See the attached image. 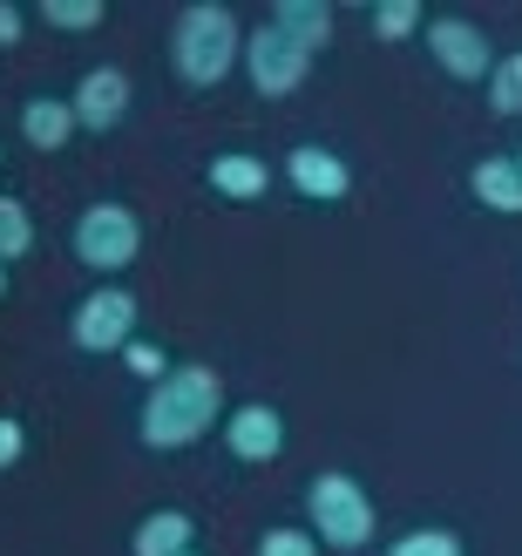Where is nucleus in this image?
<instances>
[{
  "mask_svg": "<svg viewBox=\"0 0 522 556\" xmlns=\"http://www.w3.org/2000/svg\"><path fill=\"white\" fill-rule=\"evenodd\" d=\"M21 35H27V14L14 8V0H0V48H14Z\"/></svg>",
  "mask_w": 522,
  "mask_h": 556,
  "instance_id": "24",
  "label": "nucleus"
},
{
  "mask_svg": "<svg viewBox=\"0 0 522 556\" xmlns=\"http://www.w3.org/2000/svg\"><path fill=\"white\" fill-rule=\"evenodd\" d=\"M469 190H475L482 211L522 217V170H515V156H482L475 170H469Z\"/></svg>",
  "mask_w": 522,
  "mask_h": 556,
  "instance_id": "14",
  "label": "nucleus"
},
{
  "mask_svg": "<svg viewBox=\"0 0 522 556\" xmlns=\"http://www.w3.org/2000/svg\"><path fill=\"white\" fill-rule=\"evenodd\" d=\"M258 556H319V536L298 530V522H279V530L258 536Z\"/></svg>",
  "mask_w": 522,
  "mask_h": 556,
  "instance_id": "21",
  "label": "nucleus"
},
{
  "mask_svg": "<svg viewBox=\"0 0 522 556\" xmlns=\"http://www.w3.org/2000/svg\"><path fill=\"white\" fill-rule=\"evenodd\" d=\"M271 27H285L306 54H319L333 41V0H279V8H271Z\"/></svg>",
  "mask_w": 522,
  "mask_h": 556,
  "instance_id": "15",
  "label": "nucleus"
},
{
  "mask_svg": "<svg viewBox=\"0 0 522 556\" xmlns=\"http://www.w3.org/2000/svg\"><path fill=\"white\" fill-rule=\"evenodd\" d=\"M244 75H252V89L258 96H292V89H306V75H313V54L298 48L285 27H252V41H244Z\"/></svg>",
  "mask_w": 522,
  "mask_h": 556,
  "instance_id": "6",
  "label": "nucleus"
},
{
  "mask_svg": "<svg viewBox=\"0 0 522 556\" xmlns=\"http://www.w3.org/2000/svg\"><path fill=\"white\" fill-rule=\"evenodd\" d=\"M515 170H522V150H515Z\"/></svg>",
  "mask_w": 522,
  "mask_h": 556,
  "instance_id": "26",
  "label": "nucleus"
},
{
  "mask_svg": "<svg viewBox=\"0 0 522 556\" xmlns=\"http://www.w3.org/2000/svg\"><path fill=\"white\" fill-rule=\"evenodd\" d=\"M285 184L298 190V198H313V204H340L346 190H353V170H346V156L340 150H326V143H298L285 156Z\"/></svg>",
  "mask_w": 522,
  "mask_h": 556,
  "instance_id": "10",
  "label": "nucleus"
},
{
  "mask_svg": "<svg viewBox=\"0 0 522 556\" xmlns=\"http://www.w3.org/2000/svg\"><path fill=\"white\" fill-rule=\"evenodd\" d=\"M0 299H8V258H0Z\"/></svg>",
  "mask_w": 522,
  "mask_h": 556,
  "instance_id": "25",
  "label": "nucleus"
},
{
  "mask_svg": "<svg viewBox=\"0 0 522 556\" xmlns=\"http://www.w3.org/2000/svg\"><path fill=\"white\" fill-rule=\"evenodd\" d=\"M35 21L62 27V35H89V27H102V21H109V8H102V0H41Z\"/></svg>",
  "mask_w": 522,
  "mask_h": 556,
  "instance_id": "17",
  "label": "nucleus"
},
{
  "mask_svg": "<svg viewBox=\"0 0 522 556\" xmlns=\"http://www.w3.org/2000/svg\"><path fill=\"white\" fill-rule=\"evenodd\" d=\"M75 258L89 265V271H129L136 258H143V217H136L129 204L116 198H102L75 217Z\"/></svg>",
  "mask_w": 522,
  "mask_h": 556,
  "instance_id": "4",
  "label": "nucleus"
},
{
  "mask_svg": "<svg viewBox=\"0 0 522 556\" xmlns=\"http://www.w3.org/2000/svg\"><path fill=\"white\" fill-rule=\"evenodd\" d=\"M170 62L190 89H217L238 62H244V35H238V14L225 0H190L170 27Z\"/></svg>",
  "mask_w": 522,
  "mask_h": 556,
  "instance_id": "2",
  "label": "nucleus"
},
{
  "mask_svg": "<svg viewBox=\"0 0 522 556\" xmlns=\"http://www.w3.org/2000/svg\"><path fill=\"white\" fill-rule=\"evenodd\" d=\"M415 27H428L421 0H380L373 8V35L380 41H415Z\"/></svg>",
  "mask_w": 522,
  "mask_h": 556,
  "instance_id": "20",
  "label": "nucleus"
},
{
  "mask_svg": "<svg viewBox=\"0 0 522 556\" xmlns=\"http://www.w3.org/2000/svg\"><path fill=\"white\" fill-rule=\"evenodd\" d=\"M225 421V380L211 367H170L150 394H143V414H136V434H143L150 455H177V448H198V441Z\"/></svg>",
  "mask_w": 522,
  "mask_h": 556,
  "instance_id": "1",
  "label": "nucleus"
},
{
  "mask_svg": "<svg viewBox=\"0 0 522 556\" xmlns=\"http://www.w3.org/2000/svg\"><path fill=\"white\" fill-rule=\"evenodd\" d=\"M306 530L319 536V549L353 556V549H367V543H373L380 509H373V495L353 482V476L326 468V476H313V482H306Z\"/></svg>",
  "mask_w": 522,
  "mask_h": 556,
  "instance_id": "3",
  "label": "nucleus"
},
{
  "mask_svg": "<svg viewBox=\"0 0 522 556\" xmlns=\"http://www.w3.org/2000/svg\"><path fill=\"white\" fill-rule=\"evenodd\" d=\"M123 367H129L136 380H150V387H156L163 374H170V353H163L156 340H129V346H123Z\"/></svg>",
  "mask_w": 522,
  "mask_h": 556,
  "instance_id": "22",
  "label": "nucleus"
},
{
  "mask_svg": "<svg viewBox=\"0 0 522 556\" xmlns=\"http://www.w3.org/2000/svg\"><path fill=\"white\" fill-rule=\"evenodd\" d=\"M75 102L68 96H27L21 102V143L27 150H41V156H54V150H68L75 143Z\"/></svg>",
  "mask_w": 522,
  "mask_h": 556,
  "instance_id": "11",
  "label": "nucleus"
},
{
  "mask_svg": "<svg viewBox=\"0 0 522 556\" xmlns=\"http://www.w3.org/2000/svg\"><path fill=\"white\" fill-rule=\"evenodd\" d=\"M183 556H204V549H183Z\"/></svg>",
  "mask_w": 522,
  "mask_h": 556,
  "instance_id": "27",
  "label": "nucleus"
},
{
  "mask_svg": "<svg viewBox=\"0 0 522 556\" xmlns=\"http://www.w3.org/2000/svg\"><path fill=\"white\" fill-rule=\"evenodd\" d=\"M0 163H8V150H0Z\"/></svg>",
  "mask_w": 522,
  "mask_h": 556,
  "instance_id": "28",
  "label": "nucleus"
},
{
  "mask_svg": "<svg viewBox=\"0 0 522 556\" xmlns=\"http://www.w3.org/2000/svg\"><path fill=\"white\" fill-rule=\"evenodd\" d=\"M421 35H428V54H434V68H442V75L482 81V89H488V75H496V48H488V35L469 14H434Z\"/></svg>",
  "mask_w": 522,
  "mask_h": 556,
  "instance_id": "7",
  "label": "nucleus"
},
{
  "mask_svg": "<svg viewBox=\"0 0 522 556\" xmlns=\"http://www.w3.org/2000/svg\"><path fill=\"white\" fill-rule=\"evenodd\" d=\"M488 109L496 116H522V48L496 54V75H488Z\"/></svg>",
  "mask_w": 522,
  "mask_h": 556,
  "instance_id": "19",
  "label": "nucleus"
},
{
  "mask_svg": "<svg viewBox=\"0 0 522 556\" xmlns=\"http://www.w3.org/2000/svg\"><path fill=\"white\" fill-rule=\"evenodd\" d=\"M387 556H469V543H461L455 530H442V522H428V530H407L387 543Z\"/></svg>",
  "mask_w": 522,
  "mask_h": 556,
  "instance_id": "18",
  "label": "nucleus"
},
{
  "mask_svg": "<svg viewBox=\"0 0 522 556\" xmlns=\"http://www.w3.org/2000/svg\"><path fill=\"white\" fill-rule=\"evenodd\" d=\"M225 455L244 468H265L285 455V414L271 401H244L238 414H225Z\"/></svg>",
  "mask_w": 522,
  "mask_h": 556,
  "instance_id": "8",
  "label": "nucleus"
},
{
  "mask_svg": "<svg viewBox=\"0 0 522 556\" xmlns=\"http://www.w3.org/2000/svg\"><path fill=\"white\" fill-rule=\"evenodd\" d=\"M136 319H143V305H136L129 286H96L89 299L75 305L68 332H75L81 353H123V346L136 340Z\"/></svg>",
  "mask_w": 522,
  "mask_h": 556,
  "instance_id": "5",
  "label": "nucleus"
},
{
  "mask_svg": "<svg viewBox=\"0 0 522 556\" xmlns=\"http://www.w3.org/2000/svg\"><path fill=\"white\" fill-rule=\"evenodd\" d=\"M183 549H198V522L183 509H150L129 530V556H183Z\"/></svg>",
  "mask_w": 522,
  "mask_h": 556,
  "instance_id": "13",
  "label": "nucleus"
},
{
  "mask_svg": "<svg viewBox=\"0 0 522 556\" xmlns=\"http://www.w3.org/2000/svg\"><path fill=\"white\" fill-rule=\"evenodd\" d=\"M21 448H27V428L14 421V414H0V468H14Z\"/></svg>",
  "mask_w": 522,
  "mask_h": 556,
  "instance_id": "23",
  "label": "nucleus"
},
{
  "mask_svg": "<svg viewBox=\"0 0 522 556\" xmlns=\"http://www.w3.org/2000/svg\"><path fill=\"white\" fill-rule=\"evenodd\" d=\"M204 184H211L225 204H258L265 190H271V163L252 156V150H217L211 170H204Z\"/></svg>",
  "mask_w": 522,
  "mask_h": 556,
  "instance_id": "12",
  "label": "nucleus"
},
{
  "mask_svg": "<svg viewBox=\"0 0 522 556\" xmlns=\"http://www.w3.org/2000/svg\"><path fill=\"white\" fill-rule=\"evenodd\" d=\"M27 252H35V211L0 190V258L14 265V258H27Z\"/></svg>",
  "mask_w": 522,
  "mask_h": 556,
  "instance_id": "16",
  "label": "nucleus"
},
{
  "mask_svg": "<svg viewBox=\"0 0 522 556\" xmlns=\"http://www.w3.org/2000/svg\"><path fill=\"white\" fill-rule=\"evenodd\" d=\"M68 102H75V123L89 129V136H109V129L129 116V75L116 62H102V68H89V75L75 81Z\"/></svg>",
  "mask_w": 522,
  "mask_h": 556,
  "instance_id": "9",
  "label": "nucleus"
}]
</instances>
